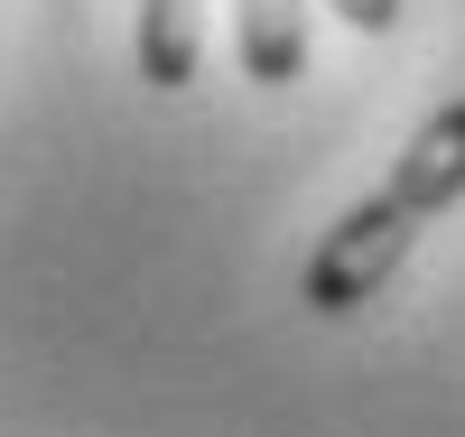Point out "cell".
Returning <instances> with one entry per match:
<instances>
[{
    "instance_id": "1",
    "label": "cell",
    "mask_w": 465,
    "mask_h": 437,
    "mask_svg": "<svg viewBox=\"0 0 465 437\" xmlns=\"http://www.w3.org/2000/svg\"><path fill=\"white\" fill-rule=\"evenodd\" d=\"M419 233H429V214L401 205L391 186L363 195V205H344L335 233L317 243V261H307V307H317V316H354V307H372L381 289H391V270L410 261Z\"/></svg>"
},
{
    "instance_id": "2",
    "label": "cell",
    "mask_w": 465,
    "mask_h": 437,
    "mask_svg": "<svg viewBox=\"0 0 465 437\" xmlns=\"http://www.w3.org/2000/svg\"><path fill=\"white\" fill-rule=\"evenodd\" d=\"M391 195H401V205H419L429 223L465 195V103H438L429 122L410 131V149L391 158Z\"/></svg>"
},
{
    "instance_id": "3",
    "label": "cell",
    "mask_w": 465,
    "mask_h": 437,
    "mask_svg": "<svg viewBox=\"0 0 465 437\" xmlns=\"http://www.w3.org/2000/svg\"><path fill=\"white\" fill-rule=\"evenodd\" d=\"M232 47L252 84H298L307 65V0H232Z\"/></svg>"
},
{
    "instance_id": "4",
    "label": "cell",
    "mask_w": 465,
    "mask_h": 437,
    "mask_svg": "<svg viewBox=\"0 0 465 437\" xmlns=\"http://www.w3.org/2000/svg\"><path fill=\"white\" fill-rule=\"evenodd\" d=\"M205 65V0H140V84L186 94Z\"/></svg>"
},
{
    "instance_id": "5",
    "label": "cell",
    "mask_w": 465,
    "mask_h": 437,
    "mask_svg": "<svg viewBox=\"0 0 465 437\" xmlns=\"http://www.w3.org/2000/svg\"><path fill=\"white\" fill-rule=\"evenodd\" d=\"M326 10H335L344 28H363V37H381V28L401 19V0H326Z\"/></svg>"
}]
</instances>
